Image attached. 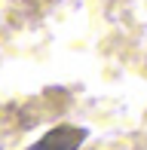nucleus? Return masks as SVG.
I'll use <instances>...</instances> for the list:
<instances>
[{
  "mask_svg": "<svg viewBox=\"0 0 147 150\" xmlns=\"http://www.w3.org/2000/svg\"><path fill=\"white\" fill-rule=\"evenodd\" d=\"M83 138H86L83 129L58 126V129H52V132H46L43 138H40L34 147H28V150H77L80 144H83Z\"/></svg>",
  "mask_w": 147,
  "mask_h": 150,
  "instance_id": "1",
  "label": "nucleus"
}]
</instances>
